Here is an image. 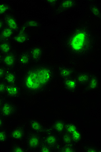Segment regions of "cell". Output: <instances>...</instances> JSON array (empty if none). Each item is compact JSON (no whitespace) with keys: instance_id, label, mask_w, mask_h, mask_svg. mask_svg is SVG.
<instances>
[{"instance_id":"1","label":"cell","mask_w":101,"mask_h":152,"mask_svg":"<svg viewBox=\"0 0 101 152\" xmlns=\"http://www.w3.org/2000/svg\"><path fill=\"white\" fill-rule=\"evenodd\" d=\"M98 39L89 23L81 20L63 37L61 44L70 55L82 58L94 52Z\"/></svg>"},{"instance_id":"2","label":"cell","mask_w":101,"mask_h":152,"mask_svg":"<svg viewBox=\"0 0 101 152\" xmlns=\"http://www.w3.org/2000/svg\"><path fill=\"white\" fill-rule=\"evenodd\" d=\"M55 76V67L52 65L36 64L28 67L24 72L19 85L28 95H37L48 89Z\"/></svg>"},{"instance_id":"3","label":"cell","mask_w":101,"mask_h":152,"mask_svg":"<svg viewBox=\"0 0 101 152\" xmlns=\"http://www.w3.org/2000/svg\"><path fill=\"white\" fill-rule=\"evenodd\" d=\"M42 137L43 136L40 133L34 131L28 133L26 138V145L28 150L32 151L38 150L42 143Z\"/></svg>"},{"instance_id":"4","label":"cell","mask_w":101,"mask_h":152,"mask_svg":"<svg viewBox=\"0 0 101 152\" xmlns=\"http://www.w3.org/2000/svg\"><path fill=\"white\" fill-rule=\"evenodd\" d=\"M17 111L16 105L10 101H5L0 107V116L3 118L13 117L17 114Z\"/></svg>"},{"instance_id":"5","label":"cell","mask_w":101,"mask_h":152,"mask_svg":"<svg viewBox=\"0 0 101 152\" xmlns=\"http://www.w3.org/2000/svg\"><path fill=\"white\" fill-rule=\"evenodd\" d=\"M65 132L71 136L75 144L79 143L83 138V134L81 131L74 123L70 122L66 124Z\"/></svg>"},{"instance_id":"6","label":"cell","mask_w":101,"mask_h":152,"mask_svg":"<svg viewBox=\"0 0 101 152\" xmlns=\"http://www.w3.org/2000/svg\"><path fill=\"white\" fill-rule=\"evenodd\" d=\"M17 55L15 50L2 55L1 63L9 70H12L16 66L17 62Z\"/></svg>"},{"instance_id":"7","label":"cell","mask_w":101,"mask_h":152,"mask_svg":"<svg viewBox=\"0 0 101 152\" xmlns=\"http://www.w3.org/2000/svg\"><path fill=\"white\" fill-rule=\"evenodd\" d=\"M2 19L5 27L11 29L14 32L18 31L19 30V26L18 24L16 18L14 14L8 12L3 15Z\"/></svg>"},{"instance_id":"8","label":"cell","mask_w":101,"mask_h":152,"mask_svg":"<svg viewBox=\"0 0 101 152\" xmlns=\"http://www.w3.org/2000/svg\"><path fill=\"white\" fill-rule=\"evenodd\" d=\"M22 92V88L19 84L14 83L6 85L4 94L8 98H18L20 96Z\"/></svg>"},{"instance_id":"9","label":"cell","mask_w":101,"mask_h":152,"mask_svg":"<svg viewBox=\"0 0 101 152\" xmlns=\"http://www.w3.org/2000/svg\"><path fill=\"white\" fill-rule=\"evenodd\" d=\"M29 124L31 129L34 132L37 133H45V134L54 133V131L50 128H45L43 124L37 119H32L29 121Z\"/></svg>"},{"instance_id":"10","label":"cell","mask_w":101,"mask_h":152,"mask_svg":"<svg viewBox=\"0 0 101 152\" xmlns=\"http://www.w3.org/2000/svg\"><path fill=\"white\" fill-rule=\"evenodd\" d=\"M60 137L58 135L54 133L46 134L42 137V142L47 144L55 150L60 144Z\"/></svg>"},{"instance_id":"11","label":"cell","mask_w":101,"mask_h":152,"mask_svg":"<svg viewBox=\"0 0 101 152\" xmlns=\"http://www.w3.org/2000/svg\"><path fill=\"white\" fill-rule=\"evenodd\" d=\"M26 135L25 126L24 125H19L14 128L9 133V137L14 140L21 141L24 139Z\"/></svg>"},{"instance_id":"12","label":"cell","mask_w":101,"mask_h":152,"mask_svg":"<svg viewBox=\"0 0 101 152\" xmlns=\"http://www.w3.org/2000/svg\"><path fill=\"white\" fill-rule=\"evenodd\" d=\"M32 62L35 64H38L42 61L43 56V50L42 47L34 46L28 50Z\"/></svg>"},{"instance_id":"13","label":"cell","mask_w":101,"mask_h":152,"mask_svg":"<svg viewBox=\"0 0 101 152\" xmlns=\"http://www.w3.org/2000/svg\"><path fill=\"white\" fill-rule=\"evenodd\" d=\"M27 28L22 25L19 30L18 33L12 37L13 41L18 44H23L27 42L30 39V36L27 32Z\"/></svg>"},{"instance_id":"14","label":"cell","mask_w":101,"mask_h":152,"mask_svg":"<svg viewBox=\"0 0 101 152\" xmlns=\"http://www.w3.org/2000/svg\"><path fill=\"white\" fill-rule=\"evenodd\" d=\"M63 85L64 89L67 91L74 93L77 90L79 84L75 77H71L63 79Z\"/></svg>"},{"instance_id":"15","label":"cell","mask_w":101,"mask_h":152,"mask_svg":"<svg viewBox=\"0 0 101 152\" xmlns=\"http://www.w3.org/2000/svg\"><path fill=\"white\" fill-rule=\"evenodd\" d=\"M85 90L89 91H95L100 87V80L98 76L90 73L88 81L85 85Z\"/></svg>"},{"instance_id":"16","label":"cell","mask_w":101,"mask_h":152,"mask_svg":"<svg viewBox=\"0 0 101 152\" xmlns=\"http://www.w3.org/2000/svg\"><path fill=\"white\" fill-rule=\"evenodd\" d=\"M76 1H59L58 10L60 12H63L74 8L77 5Z\"/></svg>"},{"instance_id":"17","label":"cell","mask_w":101,"mask_h":152,"mask_svg":"<svg viewBox=\"0 0 101 152\" xmlns=\"http://www.w3.org/2000/svg\"><path fill=\"white\" fill-rule=\"evenodd\" d=\"M17 62L22 67H27L30 64L32 60L29 51H23L20 53L18 56Z\"/></svg>"},{"instance_id":"18","label":"cell","mask_w":101,"mask_h":152,"mask_svg":"<svg viewBox=\"0 0 101 152\" xmlns=\"http://www.w3.org/2000/svg\"><path fill=\"white\" fill-rule=\"evenodd\" d=\"M58 71L60 77L64 79L72 77L74 70L71 66L62 65L58 67Z\"/></svg>"},{"instance_id":"19","label":"cell","mask_w":101,"mask_h":152,"mask_svg":"<svg viewBox=\"0 0 101 152\" xmlns=\"http://www.w3.org/2000/svg\"><path fill=\"white\" fill-rule=\"evenodd\" d=\"M66 125V123L63 120H58L53 123L50 127L54 132H56L60 136L65 132Z\"/></svg>"},{"instance_id":"20","label":"cell","mask_w":101,"mask_h":152,"mask_svg":"<svg viewBox=\"0 0 101 152\" xmlns=\"http://www.w3.org/2000/svg\"><path fill=\"white\" fill-rule=\"evenodd\" d=\"M14 32L11 29L4 27L0 31V42L10 41L11 38L14 36Z\"/></svg>"},{"instance_id":"21","label":"cell","mask_w":101,"mask_h":152,"mask_svg":"<svg viewBox=\"0 0 101 152\" xmlns=\"http://www.w3.org/2000/svg\"><path fill=\"white\" fill-rule=\"evenodd\" d=\"M18 80L17 75L15 72L12 71V70L9 71L5 77L3 81L5 83L6 85L8 84H13L17 83Z\"/></svg>"},{"instance_id":"22","label":"cell","mask_w":101,"mask_h":152,"mask_svg":"<svg viewBox=\"0 0 101 152\" xmlns=\"http://www.w3.org/2000/svg\"><path fill=\"white\" fill-rule=\"evenodd\" d=\"M90 73L87 72H81L78 73L75 78L80 85H86L88 81Z\"/></svg>"},{"instance_id":"23","label":"cell","mask_w":101,"mask_h":152,"mask_svg":"<svg viewBox=\"0 0 101 152\" xmlns=\"http://www.w3.org/2000/svg\"><path fill=\"white\" fill-rule=\"evenodd\" d=\"M12 45L9 41L0 42V53L2 55L11 52L13 50Z\"/></svg>"},{"instance_id":"24","label":"cell","mask_w":101,"mask_h":152,"mask_svg":"<svg viewBox=\"0 0 101 152\" xmlns=\"http://www.w3.org/2000/svg\"><path fill=\"white\" fill-rule=\"evenodd\" d=\"M89 10L93 16L101 19V9L98 5L95 4H91L89 6Z\"/></svg>"},{"instance_id":"25","label":"cell","mask_w":101,"mask_h":152,"mask_svg":"<svg viewBox=\"0 0 101 152\" xmlns=\"http://www.w3.org/2000/svg\"><path fill=\"white\" fill-rule=\"evenodd\" d=\"M56 152H75L76 149L74 145H64V146L58 145L55 149Z\"/></svg>"},{"instance_id":"26","label":"cell","mask_w":101,"mask_h":152,"mask_svg":"<svg viewBox=\"0 0 101 152\" xmlns=\"http://www.w3.org/2000/svg\"><path fill=\"white\" fill-rule=\"evenodd\" d=\"M61 140L62 141L64 145H75L72 138L70 135L64 132L62 134L60 135Z\"/></svg>"},{"instance_id":"27","label":"cell","mask_w":101,"mask_h":152,"mask_svg":"<svg viewBox=\"0 0 101 152\" xmlns=\"http://www.w3.org/2000/svg\"><path fill=\"white\" fill-rule=\"evenodd\" d=\"M11 152H27V149L25 146L21 144H14L11 146Z\"/></svg>"},{"instance_id":"28","label":"cell","mask_w":101,"mask_h":152,"mask_svg":"<svg viewBox=\"0 0 101 152\" xmlns=\"http://www.w3.org/2000/svg\"><path fill=\"white\" fill-rule=\"evenodd\" d=\"M11 9L10 5L6 3H0V16L3 15L4 14L8 13Z\"/></svg>"},{"instance_id":"29","label":"cell","mask_w":101,"mask_h":152,"mask_svg":"<svg viewBox=\"0 0 101 152\" xmlns=\"http://www.w3.org/2000/svg\"><path fill=\"white\" fill-rule=\"evenodd\" d=\"M38 150L40 152H52L54 151V149L51 146L43 142L41 143Z\"/></svg>"},{"instance_id":"30","label":"cell","mask_w":101,"mask_h":152,"mask_svg":"<svg viewBox=\"0 0 101 152\" xmlns=\"http://www.w3.org/2000/svg\"><path fill=\"white\" fill-rule=\"evenodd\" d=\"M8 136L5 129H0V143H3L6 142L8 140Z\"/></svg>"},{"instance_id":"31","label":"cell","mask_w":101,"mask_h":152,"mask_svg":"<svg viewBox=\"0 0 101 152\" xmlns=\"http://www.w3.org/2000/svg\"><path fill=\"white\" fill-rule=\"evenodd\" d=\"M10 71L11 70L7 69L3 65H0V81L3 80L6 74Z\"/></svg>"},{"instance_id":"32","label":"cell","mask_w":101,"mask_h":152,"mask_svg":"<svg viewBox=\"0 0 101 152\" xmlns=\"http://www.w3.org/2000/svg\"><path fill=\"white\" fill-rule=\"evenodd\" d=\"M22 25L25 26L27 28L28 27L31 28H37L39 26V23L36 20H29L26 21L25 23H23Z\"/></svg>"},{"instance_id":"33","label":"cell","mask_w":101,"mask_h":152,"mask_svg":"<svg viewBox=\"0 0 101 152\" xmlns=\"http://www.w3.org/2000/svg\"><path fill=\"white\" fill-rule=\"evenodd\" d=\"M85 152H100L101 150L97 147L91 146H85L83 148Z\"/></svg>"},{"instance_id":"34","label":"cell","mask_w":101,"mask_h":152,"mask_svg":"<svg viewBox=\"0 0 101 152\" xmlns=\"http://www.w3.org/2000/svg\"><path fill=\"white\" fill-rule=\"evenodd\" d=\"M6 86V84L3 80L0 81V95L2 96L4 94Z\"/></svg>"},{"instance_id":"35","label":"cell","mask_w":101,"mask_h":152,"mask_svg":"<svg viewBox=\"0 0 101 152\" xmlns=\"http://www.w3.org/2000/svg\"><path fill=\"white\" fill-rule=\"evenodd\" d=\"M47 3L49 4L50 6L51 7H55L58 4V1H46Z\"/></svg>"},{"instance_id":"36","label":"cell","mask_w":101,"mask_h":152,"mask_svg":"<svg viewBox=\"0 0 101 152\" xmlns=\"http://www.w3.org/2000/svg\"><path fill=\"white\" fill-rule=\"evenodd\" d=\"M4 126V118L0 116V129H3Z\"/></svg>"},{"instance_id":"37","label":"cell","mask_w":101,"mask_h":152,"mask_svg":"<svg viewBox=\"0 0 101 152\" xmlns=\"http://www.w3.org/2000/svg\"><path fill=\"white\" fill-rule=\"evenodd\" d=\"M5 26H4V23L2 19V18H0V31Z\"/></svg>"},{"instance_id":"38","label":"cell","mask_w":101,"mask_h":152,"mask_svg":"<svg viewBox=\"0 0 101 152\" xmlns=\"http://www.w3.org/2000/svg\"><path fill=\"white\" fill-rule=\"evenodd\" d=\"M5 101V99L2 96L0 95V107Z\"/></svg>"},{"instance_id":"39","label":"cell","mask_w":101,"mask_h":152,"mask_svg":"<svg viewBox=\"0 0 101 152\" xmlns=\"http://www.w3.org/2000/svg\"><path fill=\"white\" fill-rule=\"evenodd\" d=\"M2 58V54L0 53V64L1 63Z\"/></svg>"}]
</instances>
